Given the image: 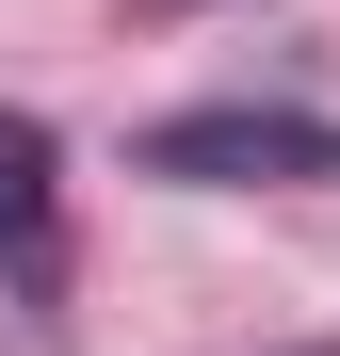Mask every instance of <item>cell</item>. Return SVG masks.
Listing matches in <instances>:
<instances>
[{
    "mask_svg": "<svg viewBox=\"0 0 340 356\" xmlns=\"http://www.w3.org/2000/svg\"><path fill=\"white\" fill-rule=\"evenodd\" d=\"M0 243H49V130L0 113Z\"/></svg>",
    "mask_w": 340,
    "mask_h": 356,
    "instance_id": "cell-2",
    "label": "cell"
},
{
    "mask_svg": "<svg viewBox=\"0 0 340 356\" xmlns=\"http://www.w3.org/2000/svg\"><path fill=\"white\" fill-rule=\"evenodd\" d=\"M130 162H146V178H179V195H292V178H340V130H324V113L211 97V113H162Z\"/></svg>",
    "mask_w": 340,
    "mask_h": 356,
    "instance_id": "cell-1",
    "label": "cell"
}]
</instances>
